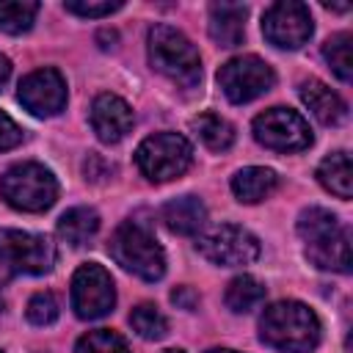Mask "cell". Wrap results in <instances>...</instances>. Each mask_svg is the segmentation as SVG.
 <instances>
[{
	"instance_id": "17",
	"label": "cell",
	"mask_w": 353,
	"mask_h": 353,
	"mask_svg": "<svg viewBox=\"0 0 353 353\" xmlns=\"http://www.w3.org/2000/svg\"><path fill=\"white\" fill-rule=\"evenodd\" d=\"M160 221L174 234H196L207 223V207L196 196H179V199H171L168 204H163Z\"/></svg>"
},
{
	"instance_id": "16",
	"label": "cell",
	"mask_w": 353,
	"mask_h": 353,
	"mask_svg": "<svg viewBox=\"0 0 353 353\" xmlns=\"http://www.w3.org/2000/svg\"><path fill=\"white\" fill-rule=\"evenodd\" d=\"M248 8L243 3H212L210 6V36L218 47H237L245 36Z\"/></svg>"
},
{
	"instance_id": "31",
	"label": "cell",
	"mask_w": 353,
	"mask_h": 353,
	"mask_svg": "<svg viewBox=\"0 0 353 353\" xmlns=\"http://www.w3.org/2000/svg\"><path fill=\"white\" fill-rule=\"evenodd\" d=\"M171 301H174L179 309H188V312H193V309L199 306V292H196L193 287L182 284V287H176V290L171 292Z\"/></svg>"
},
{
	"instance_id": "8",
	"label": "cell",
	"mask_w": 353,
	"mask_h": 353,
	"mask_svg": "<svg viewBox=\"0 0 353 353\" xmlns=\"http://www.w3.org/2000/svg\"><path fill=\"white\" fill-rule=\"evenodd\" d=\"M273 83H276V74L270 63L262 61L259 55H237L218 69V85L226 94V99L234 105L262 97L265 91L273 88Z\"/></svg>"
},
{
	"instance_id": "9",
	"label": "cell",
	"mask_w": 353,
	"mask_h": 353,
	"mask_svg": "<svg viewBox=\"0 0 353 353\" xmlns=\"http://www.w3.org/2000/svg\"><path fill=\"white\" fill-rule=\"evenodd\" d=\"M116 303V287L110 273L97 265L85 262L72 276V309L80 320H99Z\"/></svg>"
},
{
	"instance_id": "13",
	"label": "cell",
	"mask_w": 353,
	"mask_h": 353,
	"mask_svg": "<svg viewBox=\"0 0 353 353\" xmlns=\"http://www.w3.org/2000/svg\"><path fill=\"white\" fill-rule=\"evenodd\" d=\"M306 259L320 268V270H334V273H350L353 256H350V229L347 226H334L312 240H306Z\"/></svg>"
},
{
	"instance_id": "7",
	"label": "cell",
	"mask_w": 353,
	"mask_h": 353,
	"mask_svg": "<svg viewBox=\"0 0 353 353\" xmlns=\"http://www.w3.org/2000/svg\"><path fill=\"white\" fill-rule=\"evenodd\" d=\"M196 248L207 262L221 268H243L259 256V240L248 229L234 223H218L207 229L199 237Z\"/></svg>"
},
{
	"instance_id": "3",
	"label": "cell",
	"mask_w": 353,
	"mask_h": 353,
	"mask_svg": "<svg viewBox=\"0 0 353 353\" xmlns=\"http://www.w3.org/2000/svg\"><path fill=\"white\" fill-rule=\"evenodd\" d=\"M108 251L116 259V265H121L124 270H130L143 281H157L165 273V254L154 240V234L146 232L141 223H132V221L121 223L113 232Z\"/></svg>"
},
{
	"instance_id": "35",
	"label": "cell",
	"mask_w": 353,
	"mask_h": 353,
	"mask_svg": "<svg viewBox=\"0 0 353 353\" xmlns=\"http://www.w3.org/2000/svg\"><path fill=\"white\" fill-rule=\"evenodd\" d=\"M0 353H3V350H0Z\"/></svg>"
},
{
	"instance_id": "25",
	"label": "cell",
	"mask_w": 353,
	"mask_h": 353,
	"mask_svg": "<svg viewBox=\"0 0 353 353\" xmlns=\"http://www.w3.org/2000/svg\"><path fill=\"white\" fill-rule=\"evenodd\" d=\"M130 325H132L135 334L143 336V339H163V336L168 334V320H165V314H163L157 306H152V303L135 306V309L130 312Z\"/></svg>"
},
{
	"instance_id": "28",
	"label": "cell",
	"mask_w": 353,
	"mask_h": 353,
	"mask_svg": "<svg viewBox=\"0 0 353 353\" xmlns=\"http://www.w3.org/2000/svg\"><path fill=\"white\" fill-rule=\"evenodd\" d=\"M63 8L69 14H77V17H108L113 11L121 8V0H102V3H91V0H66Z\"/></svg>"
},
{
	"instance_id": "22",
	"label": "cell",
	"mask_w": 353,
	"mask_h": 353,
	"mask_svg": "<svg viewBox=\"0 0 353 353\" xmlns=\"http://www.w3.org/2000/svg\"><path fill=\"white\" fill-rule=\"evenodd\" d=\"M223 301H226V306L232 312L245 314V312L256 309L265 301V287L254 276H237V279L229 281V287L223 292Z\"/></svg>"
},
{
	"instance_id": "5",
	"label": "cell",
	"mask_w": 353,
	"mask_h": 353,
	"mask_svg": "<svg viewBox=\"0 0 353 353\" xmlns=\"http://www.w3.org/2000/svg\"><path fill=\"white\" fill-rule=\"evenodd\" d=\"M55 243L44 234L0 229V270L6 276H44L55 265Z\"/></svg>"
},
{
	"instance_id": "26",
	"label": "cell",
	"mask_w": 353,
	"mask_h": 353,
	"mask_svg": "<svg viewBox=\"0 0 353 353\" xmlns=\"http://www.w3.org/2000/svg\"><path fill=\"white\" fill-rule=\"evenodd\" d=\"M74 353H130V347H127L124 336H119L116 331L97 328V331H88L85 336L77 339Z\"/></svg>"
},
{
	"instance_id": "27",
	"label": "cell",
	"mask_w": 353,
	"mask_h": 353,
	"mask_svg": "<svg viewBox=\"0 0 353 353\" xmlns=\"http://www.w3.org/2000/svg\"><path fill=\"white\" fill-rule=\"evenodd\" d=\"M25 314L33 325H50L58 320V301L52 292H36L28 306H25Z\"/></svg>"
},
{
	"instance_id": "24",
	"label": "cell",
	"mask_w": 353,
	"mask_h": 353,
	"mask_svg": "<svg viewBox=\"0 0 353 353\" xmlns=\"http://www.w3.org/2000/svg\"><path fill=\"white\" fill-rule=\"evenodd\" d=\"M36 14H39V3H33V0H3L0 3V30L11 33V36L25 33L36 22Z\"/></svg>"
},
{
	"instance_id": "21",
	"label": "cell",
	"mask_w": 353,
	"mask_h": 353,
	"mask_svg": "<svg viewBox=\"0 0 353 353\" xmlns=\"http://www.w3.org/2000/svg\"><path fill=\"white\" fill-rule=\"evenodd\" d=\"M190 124H193L196 135L201 138V143L212 152H226L234 143V127L215 113H199Z\"/></svg>"
},
{
	"instance_id": "33",
	"label": "cell",
	"mask_w": 353,
	"mask_h": 353,
	"mask_svg": "<svg viewBox=\"0 0 353 353\" xmlns=\"http://www.w3.org/2000/svg\"><path fill=\"white\" fill-rule=\"evenodd\" d=\"M207 353H237V350H229V347H212V350H207Z\"/></svg>"
},
{
	"instance_id": "18",
	"label": "cell",
	"mask_w": 353,
	"mask_h": 353,
	"mask_svg": "<svg viewBox=\"0 0 353 353\" xmlns=\"http://www.w3.org/2000/svg\"><path fill=\"white\" fill-rule=\"evenodd\" d=\"M276 188H279V174L265 165H248L232 176V193L243 204H256L268 199Z\"/></svg>"
},
{
	"instance_id": "32",
	"label": "cell",
	"mask_w": 353,
	"mask_h": 353,
	"mask_svg": "<svg viewBox=\"0 0 353 353\" xmlns=\"http://www.w3.org/2000/svg\"><path fill=\"white\" fill-rule=\"evenodd\" d=\"M8 77H11V61L0 52V91H3V85L8 83Z\"/></svg>"
},
{
	"instance_id": "14",
	"label": "cell",
	"mask_w": 353,
	"mask_h": 353,
	"mask_svg": "<svg viewBox=\"0 0 353 353\" xmlns=\"http://www.w3.org/2000/svg\"><path fill=\"white\" fill-rule=\"evenodd\" d=\"M91 127L102 143H119L132 130V110L116 94H99L91 105Z\"/></svg>"
},
{
	"instance_id": "23",
	"label": "cell",
	"mask_w": 353,
	"mask_h": 353,
	"mask_svg": "<svg viewBox=\"0 0 353 353\" xmlns=\"http://www.w3.org/2000/svg\"><path fill=\"white\" fill-rule=\"evenodd\" d=\"M323 55L328 61V66L334 69V74L342 83L353 80V36L350 33H336L323 44Z\"/></svg>"
},
{
	"instance_id": "30",
	"label": "cell",
	"mask_w": 353,
	"mask_h": 353,
	"mask_svg": "<svg viewBox=\"0 0 353 353\" xmlns=\"http://www.w3.org/2000/svg\"><path fill=\"white\" fill-rule=\"evenodd\" d=\"M110 174H113V165L110 163H105L99 154H88V160H85V179L99 182V179H105Z\"/></svg>"
},
{
	"instance_id": "2",
	"label": "cell",
	"mask_w": 353,
	"mask_h": 353,
	"mask_svg": "<svg viewBox=\"0 0 353 353\" xmlns=\"http://www.w3.org/2000/svg\"><path fill=\"white\" fill-rule=\"evenodd\" d=\"M149 63L182 88H193L201 80V58L185 33L171 25H154L146 36Z\"/></svg>"
},
{
	"instance_id": "10",
	"label": "cell",
	"mask_w": 353,
	"mask_h": 353,
	"mask_svg": "<svg viewBox=\"0 0 353 353\" xmlns=\"http://www.w3.org/2000/svg\"><path fill=\"white\" fill-rule=\"evenodd\" d=\"M314 22L309 6L298 0H279L262 14V33L279 50H298L312 39Z\"/></svg>"
},
{
	"instance_id": "12",
	"label": "cell",
	"mask_w": 353,
	"mask_h": 353,
	"mask_svg": "<svg viewBox=\"0 0 353 353\" xmlns=\"http://www.w3.org/2000/svg\"><path fill=\"white\" fill-rule=\"evenodd\" d=\"M17 97L33 116H55L66 105V80L58 69L44 66L22 77Z\"/></svg>"
},
{
	"instance_id": "29",
	"label": "cell",
	"mask_w": 353,
	"mask_h": 353,
	"mask_svg": "<svg viewBox=\"0 0 353 353\" xmlns=\"http://www.w3.org/2000/svg\"><path fill=\"white\" fill-rule=\"evenodd\" d=\"M19 141H22V130H19V124H17L8 113L0 110V152L14 149Z\"/></svg>"
},
{
	"instance_id": "20",
	"label": "cell",
	"mask_w": 353,
	"mask_h": 353,
	"mask_svg": "<svg viewBox=\"0 0 353 353\" xmlns=\"http://www.w3.org/2000/svg\"><path fill=\"white\" fill-rule=\"evenodd\" d=\"M99 232V215L91 207H72L58 221V234L69 245H85Z\"/></svg>"
},
{
	"instance_id": "19",
	"label": "cell",
	"mask_w": 353,
	"mask_h": 353,
	"mask_svg": "<svg viewBox=\"0 0 353 353\" xmlns=\"http://www.w3.org/2000/svg\"><path fill=\"white\" fill-rule=\"evenodd\" d=\"M317 182L336 199H350L353 196V168H350L347 152H334V154L323 157V163L317 165Z\"/></svg>"
},
{
	"instance_id": "34",
	"label": "cell",
	"mask_w": 353,
	"mask_h": 353,
	"mask_svg": "<svg viewBox=\"0 0 353 353\" xmlns=\"http://www.w3.org/2000/svg\"><path fill=\"white\" fill-rule=\"evenodd\" d=\"M163 353H185V350H163Z\"/></svg>"
},
{
	"instance_id": "11",
	"label": "cell",
	"mask_w": 353,
	"mask_h": 353,
	"mask_svg": "<svg viewBox=\"0 0 353 353\" xmlns=\"http://www.w3.org/2000/svg\"><path fill=\"white\" fill-rule=\"evenodd\" d=\"M254 138L273 152H301L312 143V130L301 113L270 108L254 119Z\"/></svg>"
},
{
	"instance_id": "15",
	"label": "cell",
	"mask_w": 353,
	"mask_h": 353,
	"mask_svg": "<svg viewBox=\"0 0 353 353\" xmlns=\"http://www.w3.org/2000/svg\"><path fill=\"white\" fill-rule=\"evenodd\" d=\"M298 94H301L303 105L312 110V116H314L320 124L334 127V124H342V121H345V116H347L345 99H342L336 91H331L323 80H314V77H312V80H303L301 88H298Z\"/></svg>"
},
{
	"instance_id": "4",
	"label": "cell",
	"mask_w": 353,
	"mask_h": 353,
	"mask_svg": "<svg viewBox=\"0 0 353 353\" xmlns=\"http://www.w3.org/2000/svg\"><path fill=\"white\" fill-rule=\"evenodd\" d=\"M0 196L14 210L44 212L58 199V182L52 171L39 163H17L0 174Z\"/></svg>"
},
{
	"instance_id": "6",
	"label": "cell",
	"mask_w": 353,
	"mask_h": 353,
	"mask_svg": "<svg viewBox=\"0 0 353 353\" xmlns=\"http://www.w3.org/2000/svg\"><path fill=\"white\" fill-rule=\"evenodd\" d=\"M190 160H193V149H190L188 138L176 135V132L149 135L135 149V163H138L141 174L152 182H168V179L182 176L188 171Z\"/></svg>"
},
{
	"instance_id": "1",
	"label": "cell",
	"mask_w": 353,
	"mask_h": 353,
	"mask_svg": "<svg viewBox=\"0 0 353 353\" xmlns=\"http://www.w3.org/2000/svg\"><path fill=\"white\" fill-rule=\"evenodd\" d=\"M259 336L281 353H309L320 342V320L301 301H279L259 317Z\"/></svg>"
}]
</instances>
